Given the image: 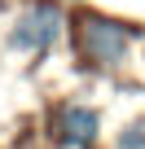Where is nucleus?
<instances>
[{
  "instance_id": "nucleus-3",
  "label": "nucleus",
  "mask_w": 145,
  "mask_h": 149,
  "mask_svg": "<svg viewBox=\"0 0 145 149\" xmlns=\"http://www.w3.org/2000/svg\"><path fill=\"white\" fill-rule=\"evenodd\" d=\"M97 132H101L97 110H88V105H62V114H57V136H62L70 149H88V145L97 140Z\"/></svg>"
},
{
  "instance_id": "nucleus-1",
  "label": "nucleus",
  "mask_w": 145,
  "mask_h": 149,
  "mask_svg": "<svg viewBox=\"0 0 145 149\" xmlns=\"http://www.w3.org/2000/svg\"><path fill=\"white\" fill-rule=\"evenodd\" d=\"M136 35H141V26H123V22H110L101 13H84L75 22V48L88 66H119Z\"/></svg>"
},
{
  "instance_id": "nucleus-4",
  "label": "nucleus",
  "mask_w": 145,
  "mask_h": 149,
  "mask_svg": "<svg viewBox=\"0 0 145 149\" xmlns=\"http://www.w3.org/2000/svg\"><path fill=\"white\" fill-rule=\"evenodd\" d=\"M114 149H145V123H132V127L114 140Z\"/></svg>"
},
{
  "instance_id": "nucleus-2",
  "label": "nucleus",
  "mask_w": 145,
  "mask_h": 149,
  "mask_svg": "<svg viewBox=\"0 0 145 149\" xmlns=\"http://www.w3.org/2000/svg\"><path fill=\"white\" fill-rule=\"evenodd\" d=\"M62 35V9L57 5H48V0H40V5H31L22 18H18V26H13V48H31V53H44L53 40Z\"/></svg>"
}]
</instances>
